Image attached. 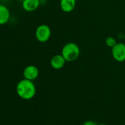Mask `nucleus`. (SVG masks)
<instances>
[{
  "label": "nucleus",
  "instance_id": "obj_1",
  "mask_svg": "<svg viewBox=\"0 0 125 125\" xmlns=\"http://www.w3.org/2000/svg\"><path fill=\"white\" fill-rule=\"evenodd\" d=\"M15 90L18 97L25 100L32 99L36 94V87L33 81L25 78L17 83Z\"/></svg>",
  "mask_w": 125,
  "mask_h": 125
},
{
  "label": "nucleus",
  "instance_id": "obj_2",
  "mask_svg": "<svg viewBox=\"0 0 125 125\" xmlns=\"http://www.w3.org/2000/svg\"><path fill=\"white\" fill-rule=\"evenodd\" d=\"M61 54L66 62H74L80 56V49L77 44L70 42L63 45L61 50Z\"/></svg>",
  "mask_w": 125,
  "mask_h": 125
},
{
  "label": "nucleus",
  "instance_id": "obj_3",
  "mask_svg": "<svg viewBox=\"0 0 125 125\" xmlns=\"http://www.w3.org/2000/svg\"><path fill=\"white\" fill-rule=\"evenodd\" d=\"M52 35L50 27L46 24L39 25L35 30V38L40 42H47Z\"/></svg>",
  "mask_w": 125,
  "mask_h": 125
},
{
  "label": "nucleus",
  "instance_id": "obj_4",
  "mask_svg": "<svg viewBox=\"0 0 125 125\" xmlns=\"http://www.w3.org/2000/svg\"><path fill=\"white\" fill-rule=\"evenodd\" d=\"M111 53L114 60L119 62L125 61V44L123 42H117L115 46L111 48Z\"/></svg>",
  "mask_w": 125,
  "mask_h": 125
},
{
  "label": "nucleus",
  "instance_id": "obj_5",
  "mask_svg": "<svg viewBox=\"0 0 125 125\" xmlns=\"http://www.w3.org/2000/svg\"><path fill=\"white\" fill-rule=\"evenodd\" d=\"M39 75V70L35 65L27 66L23 71V76L25 79L29 81H35Z\"/></svg>",
  "mask_w": 125,
  "mask_h": 125
},
{
  "label": "nucleus",
  "instance_id": "obj_6",
  "mask_svg": "<svg viewBox=\"0 0 125 125\" xmlns=\"http://www.w3.org/2000/svg\"><path fill=\"white\" fill-rule=\"evenodd\" d=\"M66 62V61L62 54H56L52 57L50 60V65L55 70H60L65 66Z\"/></svg>",
  "mask_w": 125,
  "mask_h": 125
},
{
  "label": "nucleus",
  "instance_id": "obj_7",
  "mask_svg": "<svg viewBox=\"0 0 125 125\" xmlns=\"http://www.w3.org/2000/svg\"><path fill=\"white\" fill-rule=\"evenodd\" d=\"M22 8L27 12H33L40 6V0H24L21 2Z\"/></svg>",
  "mask_w": 125,
  "mask_h": 125
},
{
  "label": "nucleus",
  "instance_id": "obj_8",
  "mask_svg": "<svg viewBox=\"0 0 125 125\" xmlns=\"http://www.w3.org/2000/svg\"><path fill=\"white\" fill-rule=\"evenodd\" d=\"M77 4V0H60V9L65 12H72Z\"/></svg>",
  "mask_w": 125,
  "mask_h": 125
},
{
  "label": "nucleus",
  "instance_id": "obj_9",
  "mask_svg": "<svg viewBox=\"0 0 125 125\" xmlns=\"http://www.w3.org/2000/svg\"><path fill=\"white\" fill-rule=\"evenodd\" d=\"M10 18V12L7 7L0 4V25L6 24Z\"/></svg>",
  "mask_w": 125,
  "mask_h": 125
},
{
  "label": "nucleus",
  "instance_id": "obj_10",
  "mask_svg": "<svg viewBox=\"0 0 125 125\" xmlns=\"http://www.w3.org/2000/svg\"><path fill=\"white\" fill-rule=\"evenodd\" d=\"M116 43H117V42H116V39H115L114 37H111V36H109V37H108L105 39V44L107 45V46H108V47H110V48H112L113 46H115Z\"/></svg>",
  "mask_w": 125,
  "mask_h": 125
},
{
  "label": "nucleus",
  "instance_id": "obj_11",
  "mask_svg": "<svg viewBox=\"0 0 125 125\" xmlns=\"http://www.w3.org/2000/svg\"><path fill=\"white\" fill-rule=\"evenodd\" d=\"M83 125H97V122H94V121H91V120H88V121H86V122H85Z\"/></svg>",
  "mask_w": 125,
  "mask_h": 125
},
{
  "label": "nucleus",
  "instance_id": "obj_12",
  "mask_svg": "<svg viewBox=\"0 0 125 125\" xmlns=\"http://www.w3.org/2000/svg\"><path fill=\"white\" fill-rule=\"evenodd\" d=\"M17 1H21V2H22V1H23L24 0H17Z\"/></svg>",
  "mask_w": 125,
  "mask_h": 125
},
{
  "label": "nucleus",
  "instance_id": "obj_13",
  "mask_svg": "<svg viewBox=\"0 0 125 125\" xmlns=\"http://www.w3.org/2000/svg\"><path fill=\"white\" fill-rule=\"evenodd\" d=\"M105 125V124H100V125Z\"/></svg>",
  "mask_w": 125,
  "mask_h": 125
}]
</instances>
